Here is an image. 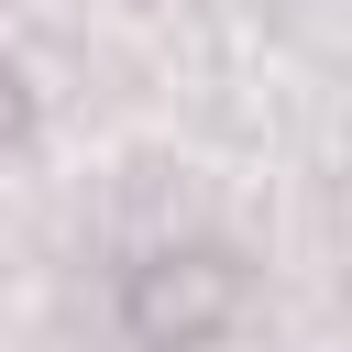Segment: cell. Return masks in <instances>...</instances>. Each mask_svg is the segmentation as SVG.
Returning a JSON list of instances; mask_svg holds the SVG:
<instances>
[{"label": "cell", "instance_id": "obj_1", "mask_svg": "<svg viewBox=\"0 0 352 352\" xmlns=\"http://www.w3.org/2000/svg\"><path fill=\"white\" fill-rule=\"evenodd\" d=\"M231 319H242V253L231 242H165L121 286V330L143 352H209Z\"/></svg>", "mask_w": 352, "mask_h": 352}, {"label": "cell", "instance_id": "obj_2", "mask_svg": "<svg viewBox=\"0 0 352 352\" xmlns=\"http://www.w3.org/2000/svg\"><path fill=\"white\" fill-rule=\"evenodd\" d=\"M0 132H11V66H0Z\"/></svg>", "mask_w": 352, "mask_h": 352}]
</instances>
